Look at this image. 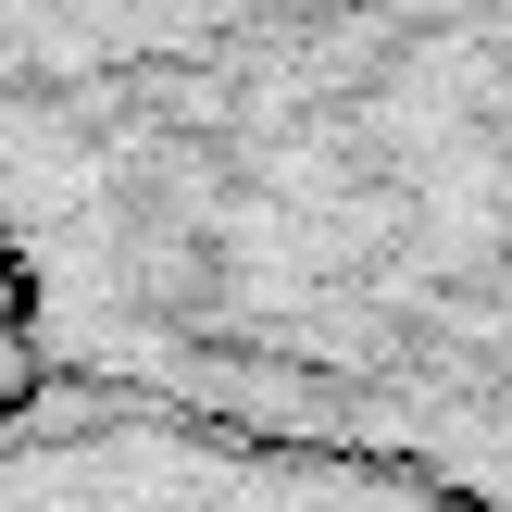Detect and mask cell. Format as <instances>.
Returning <instances> with one entry per match:
<instances>
[{"instance_id":"6da1fadb","label":"cell","mask_w":512,"mask_h":512,"mask_svg":"<svg viewBox=\"0 0 512 512\" xmlns=\"http://www.w3.org/2000/svg\"><path fill=\"white\" fill-rule=\"evenodd\" d=\"M25 363L512 500V0H0Z\"/></svg>"},{"instance_id":"7a4b0ae2","label":"cell","mask_w":512,"mask_h":512,"mask_svg":"<svg viewBox=\"0 0 512 512\" xmlns=\"http://www.w3.org/2000/svg\"><path fill=\"white\" fill-rule=\"evenodd\" d=\"M0 512H512V500L363 438H313V425L25 375L0 400Z\"/></svg>"},{"instance_id":"3957f363","label":"cell","mask_w":512,"mask_h":512,"mask_svg":"<svg viewBox=\"0 0 512 512\" xmlns=\"http://www.w3.org/2000/svg\"><path fill=\"white\" fill-rule=\"evenodd\" d=\"M25 375H38V363H25V325H13V288H0V400H13Z\"/></svg>"}]
</instances>
